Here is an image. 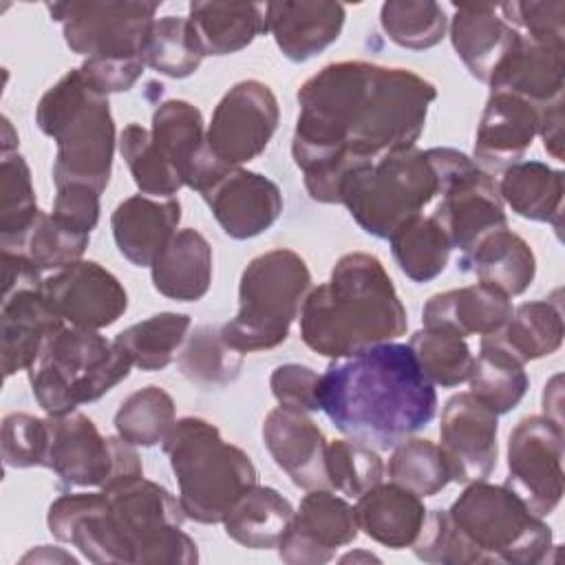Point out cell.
Masks as SVG:
<instances>
[{"label":"cell","mask_w":565,"mask_h":565,"mask_svg":"<svg viewBox=\"0 0 565 565\" xmlns=\"http://www.w3.org/2000/svg\"><path fill=\"white\" fill-rule=\"evenodd\" d=\"M516 33L497 4H457L450 18L452 49L470 75L483 84L490 82Z\"/></svg>","instance_id":"obj_28"},{"label":"cell","mask_w":565,"mask_h":565,"mask_svg":"<svg viewBox=\"0 0 565 565\" xmlns=\"http://www.w3.org/2000/svg\"><path fill=\"white\" fill-rule=\"evenodd\" d=\"M177 366L196 386H225L241 375L243 353L223 340L221 329L199 324L179 349Z\"/></svg>","instance_id":"obj_39"},{"label":"cell","mask_w":565,"mask_h":565,"mask_svg":"<svg viewBox=\"0 0 565 565\" xmlns=\"http://www.w3.org/2000/svg\"><path fill=\"white\" fill-rule=\"evenodd\" d=\"M152 143L185 188L203 194L227 166L218 163L205 143L201 110L185 99H166L152 113Z\"/></svg>","instance_id":"obj_19"},{"label":"cell","mask_w":565,"mask_h":565,"mask_svg":"<svg viewBox=\"0 0 565 565\" xmlns=\"http://www.w3.org/2000/svg\"><path fill=\"white\" fill-rule=\"evenodd\" d=\"M203 57L188 18L163 15L154 20L143 49L146 66L166 77L183 79L196 73Z\"/></svg>","instance_id":"obj_44"},{"label":"cell","mask_w":565,"mask_h":565,"mask_svg":"<svg viewBox=\"0 0 565 565\" xmlns=\"http://www.w3.org/2000/svg\"><path fill=\"white\" fill-rule=\"evenodd\" d=\"M324 468L329 486L347 497H362L384 481V461L375 448L355 439H333L327 444Z\"/></svg>","instance_id":"obj_48"},{"label":"cell","mask_w":565,"mask_h":565,"mask_svg":"<svg viewBox=\"0 0 565 565\" xmlns=\"http://www.w3.org/2000/svg\"><path fill=\"white\" fill-rule=\"evenodd\" d=\"M563 426L545 415L523 417L508 437L505 486L543 519L563 499Z\"/></svg>","instance_id":"obj_15"},{"label":"cell","mask_w":565,"mask_h":565,"mask_svg":"<svg viewBox=\"0 0 565 565\" xmlns=\"http://www.w3.org/2000/svg\"><path fill=\"white\" fill-rule=\"evenodd\" d=\"M188 22L203 55H232L267 33L265 4L190 2Z\"/></svg>","instance_id":"obj_33"},{"label":"cell","mask_w":565,"mask_h":565,"mask_svg":"<svg viewBox=\"0 0 565 565\" xmlns=\"http://www.w3.org/2000/svg\"><path fill=\"white\" fill-rule=\"evenodd\" d=\"M355 519L358 527L375 543L404 550L415 543L426 519L422 497L397 483H377L362 497H358Z\"/></svg>","instance_id":"obj_29"},{"label":"cell","mask_w":565,"mask_h":565,"mask_svg":"<svg viewBox=\"0 0 565 565\" xmlns=\"http://www.w3.org/2000/svg\"><path fill=\"white\" fill-rule=\"evenodd\" d=\"M406 329V307L382 260L369 252L340 256L329 280L311 287L300 309L302 342L331 360L393 342Z\"/></svg>","instance_id":"obj_4"},{"label":"cell","mask_w":565,"mask_h":565,"mask_svg":"<svg viewBox=\"0 0 565 565\" xmlns=\"http://www.w3.org/2000/svg\"><path fill=\"white\" fill-rule=\"evenodd\" d=\"M347 9L327 0H282L265 4L267 33L291 62H307L331 46L344 26Z\"/></svg>","instance_id":"obj_25"},{"label":"cell","mask_w":565,"mask_h":565,"mask_svg":"<svg viewBox=\"0 0 565 565\" xmlns=\"http://www.w3.org/2000/svg\"><path fill=\"white\" fill-rule=\"evenodd\" d=\"M38 128L57 146L55 188L79 183L99 194L110 183L115 121L106 95L93 90L79 68L66 71L35 106Z\"/></svg>","instance_id":"obj_5"},{"label":"cell","mask_w":565,"mask_h":565,"mask_svg":"<svg viewBox=\"0 0 565 565\" xmlns=\"http://www.w3.org/2000/svg\"><path fill=\"white\" fill-rule=\"evenodd\" d=\"M512 300L501 289L475 282L435 294L422 309V324L444 329L459 338L499 331L512 316Z\"/></svg>","instance_id":"obj_27"},{"label":"cell","mask_w":565,"mask_h":565,"mask_svg":"<svg viewBox=\"0 0 565 565\" xmlns=\"http://www.w3.org/2000/svg\"><path fill=\"white\" fill-rule=\"evenodd\" d=\"M294 516V505L269 486H249L223 516L225 534L247 550H274Z\"/></svg>","instance_id":"obj_34"},{"label":"cell","mask_w":565,"mask_h":565,"mask_svg":"<svg viewBox=\"0 0 565 565\" xmlns=\"http://www.w3.org/2000/svg\"><path fill=\"white\" fill-rule=\"evenodd\" d=\"M439 196V179L417 146L404 148L353 170L340 188V203L375 238H386Z\"/></svg>","instance_id":"obj_9"},{"label":"cell","mask_w":565,"mask_h":565,"mask_svg":"<svg viewBox=\"0 0 565 565\" xmlns=\"http://www.w3.org/2000/svg\"><path fill=\"white\" fill-rule=\"evenodd\" d=\"M561 375H554L547 384H545V393H543V413L545 417L554 419L556 424L563 426V417H561Z\"/></svg>","instance_id":"obj_57"},{"label":"cell","mask_w":565,"mask_h":565,"mask_svg":"<svg viewBox=\"0 0 565 565\" xmlns=\"http://www.w3.org/2000/svg\"><path fill=\"white\" fill-rule=\"evenodd\" d=\"M501 201L521 218L550 223L561 232L565 174L543 161H519L497 181Z\"/></svg>","instance_id":"obj_32"},{"label":"cell","mask_w":565,"mask_h":565,"mask_svg":"<svg viewBox=\"0 0 565 565\" xmlns=\"http://www.w3.org/2000/svg\"><path fill=\"white\" fill-rule=\"evenodd\" d=\"M415 556L435 565H481L479 554L450 519L448 510H428L419 536L411 545Z\"/></svg>","instance_id":"obj_49"},{"label":"cell","mask_w":565,"mask_h":565,"mask_svg":"<svg viewBox=\"0 0 565 565\" xmlns=\"http://www.w3.org/2000/svg\"><path fill=\"white\" fill-rule=\"evenodd\" d=\"M539 117L541 108L527 99L505 90H490L477 126L472 161L490 177L505 172L532 146L539 135Z\"/></svg>","instance_id":"obj_21"},{"label":"cell","mask_w":565,"mask_h":565,"mask_svg":"<svg viewBox=\"0 0 565 565\" xmlns=\"http://www.w3.org/2000/svg\"><path fill=\"white\" fill-rule=\"evenodd\" d=\"M62 327H66L64 320L42 289H20L2 296L0 366L4 380L18 371H29L46 340Z\"/></svg>","instance_id":"obj_24"},{"label":"cell","mask_w":565,"mask_h":565,"mask_svg":"<svg viewBox=\"0 0 565 565\" xmlns=\"http://www.w3.org/2000/svg\"><path fill=\"white\" fill-rule=\"evenodd\" d=\"M318 384H320V375L311 366L296 364V362L276 366L269 377V388L276 402L285 408H294L302 413L320 411Z\"/></svg>","instance_id":"obj_52"},{"label":"cell","mask_w":565,"mask_h":565,"mask_svg":"<svg viewBox=\"0 0 565 565\" xmlns=\"http://www.w3.org/2000/svg\"><path fill=\"white\" fill-rule=\"evenodd\" d=\"M15 148H18V135L13 132L9 117H2V154L15 152Z\"/></svg>","instance_id":"obj_58"},{"label":"cell","mask_w":565,"mask_h":565,"mask_svg":"<svg viewBox=\"0 0 565 565\" xmlns=\"http://www.w3.org/2000/svg\"><path fill=\"white\" fill-rule=\"evenodd\" d=\"M132 360L99 331L62 327L26 371L35 402L46 415H66L95 402L130 375Z\"/></svg>","instance_id":"obj_8"},{"label":"cell","mask_w":565,"mask_h":565,"mask_svg":"<svg viewBox=\"0 0 565 565\" xmlns=\"http://www.w3.org/2000/svg\"><path fill=\"white\" fill-rule=\"evenodd\" d=\"M565 40H545L516 33L512 46L494 68L490 90L514 93L543 108L563 99Z\"/></svg>","instance_id":"obj_22"},{"label":"cell","mask_w":565,"mask_h":565,"mask_svg":"<svg viewBox=\"0 0 565 565\" xmlns=\"http://www.w3.org/2000/svg\"><path fill=\"white\" fill-rule=\"evenodd\" d=\"M426 154L439 179V203L430 216L444 227L452 249L466 254L483 236L508 227L494 177L455 148H428Z\"/></svg>","instance_id":"obj_12"},{"label":"cell","mask_w":565,"mask_h":565,"mask_svg":"<svg viewBox=\"0 0 565 565\" xmlns=\"http://www.w3.org/2000/svg\"><path fill=\"white\" fill-rule=\"evenodd\" d=\"M388 243L397 267L413 282L437 278L446 269L452 252L444 227L433 216L424 214L404 221L388 236Z\"/></svg>","instance_id":"obj_37"},{"label":"cell","mask_w":565,"mask_h":565,"mask_svg":"<svg viewBox=\"0 0 565 565\" xmlns=\"http://www.w3.org/2000/svg\"><path fill=\"white\" fill-rule=\"evenodd\" d=\"M561 289L552 298L523 302L492 335L523 364L556 353L563 344Z\"/></svg>","instance_id":"obj_35"},{"label":"cell","mask_w":565,"mask_h":565,"mask_svg":"<svg viewBox=\"0 0 565 565\" xmlns=\"http://www.w3.org/2000/svg\"><path fill=\"white\" fill-rule=\"evenodd\" d=\"M459 269L470 271L479 282L501 289L505 296H521L536 276V256L525 238L503 227L483 236L470 252L461 254Z\"/></svg>","instance_id":"obj_31"},{"label":"cell","mask_w":565,"mask_h":565,"mask_svg":"<svg viewBox=\"0 0 565 565\" xmlns=\"http://www.w3.org/2000/svg\"><path fill=\"white\" fill-rule=\"evenodd\" d=\"M318 404L342 435L388 450L433 422L437 393L408 344L382 342L333 360L320 375Z\"/></svg>","instance_id":"obj_3"},{"label":"cell","mask_w":565,"mask_h":565,"mask_svg":"<svg viewBox=\"0 0 565 565\" xmlns=\"http://www.w3.org/2000/svg\"><path fill=\"white\" fill-rule=\"evenodd\" d=\"M88 243L90 234L64 225L51 212H40L15 252H22L44 274L82 260Z\"/></svg>","instance_id":"obj_47"},{"label":"cell","mask_w":565,"mask_h":565,"mask_svg":"<svg viewBox=\"0 0 565 565\" xmlns=\"http://www.w3.org/2000/svg\"><path fill=\"white\" fill-rule=\"evenodd\" d=\"M2 459L9 468H44L46 417L9 413L2 419Z\"/></svg>","instance_id":"obj_50"},{"label":"cell","mask_w":565,"mask_h":565,"mask_svg":"<svg viewBox=\"0 0 565 565\" xmlns=\"http://www.w3.org/2000/svg\"><path fill=\"white\" fill-rule=\"evenodd\" d=\"M119 152L132 174L139 194L154 199H172L183 181L157 152L150 130L141 124H128L119 135Z\"/></svg>","instance_id":"obj_46"},{"label":"cell","mask_w":565,"mask_h":565,"mask_svg":"<svg viewBox=\"0 0 565 565\" xmlns=\"http://www.w3.org/2000/svg\"><path fill=\"white\" fill-rule=\"evenodd\" d=\"M42 271L22 254L2 249V296L20 289H42Z\"/></svg>","instance_id":"obj_55"},{"label":"cell","mask_w":565,"mask_h":565,"mask_svg":"<svg viewBox=\"0 0 565 565\" xmlns=\"http://www.w3.org/2000/svg\"><path fill=\"white\" fill-rule=\"evenodd\" d=\"M152 287L179 302L201 300L212 282V245L192 227L177 230L150 265Z\"/></svg>","instance_id":"obj_30"},{"label":"cell","mask_w":565,"mask_h":565,"mask_svg":"<svg viewBox=\"0 0 565 565\" xmlns=\"http://www.w3.org/2000/svg\"><path fill=\"white\" fill-rule=\"evenodd\" d=\"M161 2L71 0L46 4L62 24L66 46L84 60H143V49Z\"/></svg>","instance_id":"obj_13"},{"label":"cell","mask_w":565,"mask_h":565,"mask_svg":"<svg viewBox=\"0 0 565 565\" xmlns=\"http://www.w3.org/2000/svg\"><path fill=\"white\" fill-rule=\"evenodd\" d=\"M174 422V399L166 388L157 384H148L130 393L115 413L117 435L128 444L143 448L161 444Z\"/></svg>","instance_id":"obj_41"},{"label":"cell","mask_w":565,"mask_h":565,"mask_svg":"<svg viewBox=\"0 0 565 565\" xmlns=\"http://www.w3.org/2000/svg\"><path fill=\"white\" fill-rule=\"evenodd\" d=\"M185 519L168 488L139 477L99 492L60 494L46 525L53 539L97 565H192L199 547L181 530Z\"/></svg>","instance_id":"obj_2"},{"label":"cell","mask_w":565,"mask_h":565,"mask_svg":"<svg viewBox=\"0 0 565 565\" xmlns=\"http://www.w3.org/2000/svg\"><path fill=\"white\" fill-rule=\"evenodd\" d=\"M278 119V99L265 82H236L214 106L205 130L207 150L218 163L241 168L265 152Z\"/></svg>","instance_id":"obj_14"},{"label":"cell","mask_w":565,"mask_h":565,"mask_svg":"<svg viewBox=\"0 0 565 565\" xmlns=\"http://www.w3.org/2000/svg\"><path fill=\"white\" fill-rule=\"evenodd\" d=\"M501 18L516 31L532 38L565 40V2H503L497 4Z\"/></svg>","instance_id":"obj_51"},{"label":"cell","mask_w":565,"mask_h":565,"mask_svg":"<svg viewBox=\"0 0 565 565\" xmlns=\"http://www.w3.org/2000/svg\"><path fill=\"white\" fill-rule=\"evenodd\" d=\"M42 291L57 316L79 329H106L128 309V294L119 278L95 260H77L51 274Z\"/></svg>","instance_id":"obj_18"},{"label":"cell","mask_w":565,"mask_h":565,"mask_svg":"<svg viewBox=\"0 0 565 565\" xmlns=\"http://www.w3.org/2000/svg\"><path fill=\"white\" fill-rule=\"evenodd\" d=\"M190 327L192 318L188 313L161 311L117 333L115 344L124 349L137 369L161 371L177 358Z\"/></svg>","instance_id":"obj_38"},{"label":"cell","mask_w":565,"mask_h":565,"mask_svg":"<svg viewBox=\"0 0 565 565\" xmlns=\"http://www.w3.org/2000/svg\"><path fill=\"white\" fill-rule=\"evenodd\" d=\"M539 135L543 139L545 152L552 159L563 161V99L552 102L541 108Z\"/></svg>","instance_id":"obj_56"},{"label":"cell","mask_w":565,"mask_h":565,"mask_svg":"<svg viewBox=\"0 0 565 565\" xmlns=\"http://www.w3.org/2000/svg\"><path fill=\"white\" fill-rule=\"evenodd\" d=\"M51 214L64 225L90 234L99 221V192L79 183L55 188Z\"/></svg>","instance_id":"obj_53"},{"label":"cell","mask_w":565,"mask_h":565,"mask_svg":"<svg viewBox=\"0 0 565 565\" xmlns=\"http://www.w3.org/2000/svg\"><path fill=\"white\" fill-rule=\"evenodd\" d=\"M448 514L481 563L536 565L545 563L554 547L552 527L532 514L505 483H468Z\"/></svg>","instance_id":"obj_10"},{"label":"cell","mask_w":565,"mask_h":565,"mask_svg":"<svg viewBox=\"0 0 565 565\" xmlns=\"http://www.w3.org/2000/svg\"><path fill=\"white\" fill-rule=\"evenodd\" d=\"M380 24L397 46L426 51L444 40L448 18L444 7L433 0H388L380 9Z\"/></svg>","instance_id":"obj_42"},{"label":"cell","mask_w":565,"mask_h":565,"mask_svg":"<svg viewBox=\"0 0 565 565\" xmlns=\"http://www.w3.org/2000/svg\"><path fill=\"white\" fill-rule=\"evenodd\" d=\"M40 212L29 163L18 150L4 152L0 161V247L15 252Z\"/></svg>","instance_id":"obj_40"},{"label":"cell","mask_w":565,"mask_h":565,"mask_svg":"<svg viewBox=\"0 0 565 565\" xmlns=\"http://www.w3.org/2000/svg\"><path fill=\"white\" fill-rule=\"evenodd\" d=\"M44 468L53 470L66 488H115L143 477L141 459L132 444L104 437L84 413L46 417Z\"/></svg>","instance_id":"obj_11"},{"label":"cell","mask_w":565,"mask_h":565,"mask_svg":"<svg viewBox=\"0 0 565 565\" xmlns=\"http://www.w3.org/2000/svg\"><path fill=\"white\" fill-rule=\"evenodd\" d=\"M263 441L274 463L302 490L331 488L324 468L327 439L302 411L276 406L263 419Z\"/></svg>","instance_id":"obj_23"},{"label":"cell","mask_w":565,"mask_h":565,"mask_svg":"<svg viewBox=\"0 0 565 565\" xmlns=\"http://www.w3.org/2000/svg\"><path fill=\"white\" fill-rule=\"evenodd\" d=\"M408 347L422 373L433 384L452 388L468 382L475 355L470 353L466 338H459L444 329L424 327L411 335Z\"/></svg>","instance_id":"obj_43"},{"label":"cell","mask_w":565,"mask_h":565,"mask_svg":"<svg viewBox=\"0 0 565 565\" xmlns=\"http://www.w3.org/2000/svg\"><path fill=\"white\" fill-rule=\"evenodd\" d=\"M470 393L497 415L519 406L530 388L525 364L519 362L492 333L481 335L479 355L470 371Z\"/></svg>","instance_id":"obj_36"},{"label":"cell","mask_w":565,"mask_h":565,"mask_svg":"<svg viewBox=\"0 0 565 565\" xmlns=\"http://www.w3.org/2000/svg\"><path fill=\"white\" fill-rule=\"evenodd\" d=\"M181 201L132 194L124 199L113 216L110 230L119 254L137 267H150L168 241L177 234Z\"/></svg>","instance_id":"obj_26"},{"label":"cell","mask_w":565,"mask_h":565,"mask_svg":"<svg viewBox=\"0 0 565 565\" xmlns=\"http://www.w3.org/2000/svg\"><path fill=\"white\" fill-rule=\"evenodd\" d=\"M340 561H342V563H351V561H353V563H358V561H380V558H377L375 554H371V552H362V550H360V552L344 554Z\"/></svg>","instance_id":"obj_59"},{"label":"cell","mask_w":565,"mask_h":565,"mask_svg":"<svg viewBox=\"0 0 565 565\" xmlns=\"http://www.w3.org/2000/svg\"><path fill=\"white\" fill-rule=\"evenodd\" d=\"M296 99L291 157L305 190L318 203H340L353 170L417 143L437 88L411 68L344 60L307 77Z\"/></svg>","instance_id":"obj_1"},{"label":"cell","mask_w":565,"mask_h":565,"mask_svg":"<svg viewBox=\"0 0 565 565\" xmlns=\"http://www.w3.org/2000/svg\"><path fill=\"white\" fill-rule=\"evenodd\" d=\"M386 470L393 483L422 499L435 497L452 481L441 448L422 437H406L399 441L391 452Z\"/></svg>","instance_id":"obj_45"},{"label":"cell","mask_w":565,"mask_h":565,"mask_svg":"<svg viewBox=\"0 0 565 565\" xmlns=\"http://www.w3.org/2000/svg\"><path fill=\"white\" fill-rule=\"evenodd\" d=\"M360 534L355 508L331 488L309 490L280 536L276 550L289 565H322Z\"/></svg>","instance_id":"obj_16"},{"label":"cell","mask_w":565,"mask_h":565,"mask_svg":"<svg viewBox=\"0 0 565 565\" xmlns=\"http://www.w3.org/2000/svg\"><path fill=\"white\" fill-rule=\"evenodd\" d=\"M146 62L141 57L135 60H84L79 71L84 82L97 90L99 95L124 93L135 86L141 77Z\"/></svg>","instance_id":"obj_54"},{"label":"cell","mask_w":565,"mask_h":565,"mask_svg":"<svg viewBox=\"0 0 565 565\" xmlns=\"http://www.w3.org/2000/svg\"><path fill=\"white\" fill-rule=\"evenodd\" d=\"M499 415L470 391L452 395L441 411L439 439L450 479L486 481L499 459Z\"/></svg>","instance_id":"obj_17"},{"label":"cell","mask_w":565,"mask_h":565,"mask_svg":"<svg viewBox=\"0 0 565 565\" xmlns=\"http://www.w3.org/2000/svg\"><path fill=\"white\" fill-rule=\"evenodd\" d=\"M311 289L307 260L287 247L258 254L238 280V311L221 327L223 340L238 353L280 347Z\"/></svg>","instance_id":"obj_7"},{"label":"cell","mask_w":565,"mask_h":565,"mask_svg":"<svg viewBox=\"0 0 565 565\" xmlns=\"http://www.w3.org/2000/svg\"><path fill=\"white\" fill-rule=\"evenodd\" d=\"M161 448L170 459L179 503L190 521L221 523L234 501L258 483L249 455L225 441L218 428L203 417L177 419Z\"/></svg>","instance_id":"obj_6"},{"label":"cell","mask_w":565,"mask_h":565,"mask_svg":"<svg viewBox=\"0 0 565 565\" xmlns=\"http://www.w3.org/2000/svg\"><path fill=\"white\" fill-rule=\"evenodd\" d=\"M221 230L234 241H247L269 230L282 212L280 188L260 172L227 168L203 194Z\"/></svg>","instance_id":"obj_20"}]
</instances>
